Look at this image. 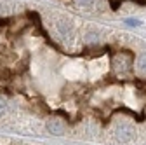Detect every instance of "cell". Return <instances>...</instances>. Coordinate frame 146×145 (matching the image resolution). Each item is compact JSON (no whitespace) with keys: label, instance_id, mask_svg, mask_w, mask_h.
<instances>
[{"label":"cell","instance_id":"cell-3","mask_svg":"<svg viewBox=\"0 0 146 145\" xmlns=\"http://www.w3.org/2000/svg\"><path fill=\"white\" fill-rule=\"evenodd\" d=\"M125 23L131 25V26H139V25H141V21H136V19H134V21H132V19H125Z\"/></svg>","mask_w":146,"mask_h":145},{"label":"cell","instance_id":"cell-2","mask_svg":"<svg viewBox=\"0 0 146 145\" xmlns=\"http://www.w3.org/2000/svg\"><path fill=\"white\" fill-rule=\"evenodd\" d=\"M0 145H38V143H30V142H25V140H17V138L0 136Z\"/></svg>","mask_w":146,"mask_h":145},{"label":"cell","instance_id":"cell-1","mask_svg":"<svg viewBox=\"0 0 146 145\" xmlns=\"http://www.w3.org/2000/svg\"><path fill=\"white\" fill-rule=\"evenodd\" d=\"M136 70L146 77V51H141L136 58Z\"/></svg>","mask_w":146,"mask_h":145}]
</instances>
